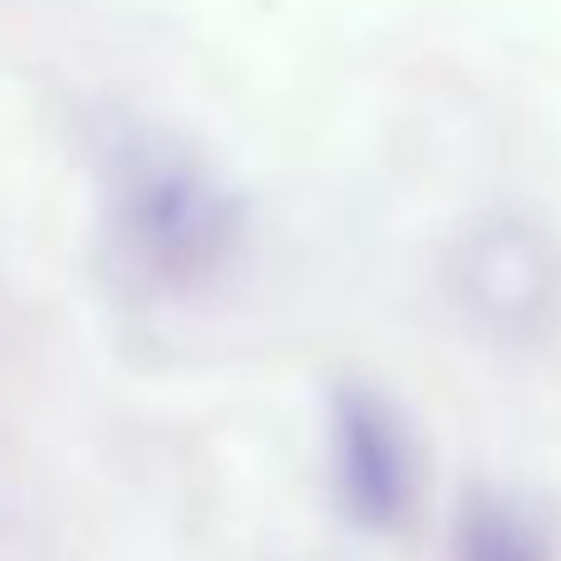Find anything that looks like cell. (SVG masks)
Instances as JSON below:
<instances>
[{"instance_id": "cell-1", "label": "cell", "mask_w": 561, "mask_h": 561, "mask_svg": "<svg viewBox=\"0 0 561 561\" xmlns=\"http://www.w3.org/2000/svg\"><path fill=\"white\" fill-rule=\"evenodd\" d=\"M114 222L148 262H187L213 242V197L203 183L158 158H134L114 178Z\"/></svg>"}]
</instances>
